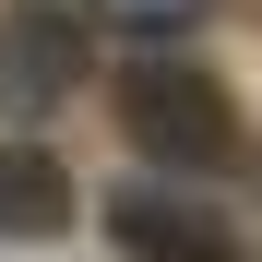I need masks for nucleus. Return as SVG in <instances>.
<instances>
[{"label": "nucleus", "instance_id": "f257e3e1", "mask_svg": "<svg viewBox=\"0 0 262 262\" xmlns=\"http://www.w3.org/2000/svg\"><path fill=\"white\" fill-rule=\"evenodd\" d=\"M119 131L167 179H238L250 167V107L214 83V60H179V48L119 60Z\"/></svg>", "mask_w": 262, "mask_h": 262}, {"label": "nucleus", "instance_id": "f03ea898", "mask_svg": "<svg viewBox=\"0 0 262 262\" xmlns=\"http://www.w3.org/2000/svg\"><path fill=\"white\" fill-rule=\"evenodd\" d=\"M107 238H119V262H250V238L191 179H119L107 191Z\"/></svg>", "mask_w": 262, "mask_h": 262}, {"label": "nucleus", "instance_id": "7ed1b4c3", "mask_svg": "<svg viewBox=\"0 0 262 262\" xmlns=\"http://www.w3.org/2000/svg\"><path fill=\"white\" fill-rule=\"evenodd\" d=\"M72 83H83V12H60V0H0V107L48 119Z\"/></svg>", "mask_w": 262, "mask_h": 262}, {"label": "nucleus", "instance_id": "20e7f679", "mask_svg": "<svg viewBox=\"0 0 262 262\" xmlns=\"http://www.w3.org/2000/svg\"><path fill=\"white\" fill-rule=\"evenodd\" d=\"M72 227V179L36 143H0V238H60Z\"/></svg>", "mask_w": 262, "mask_h": 262}, {"label": "nucleus", "instance_id": "39448f33", "mask_svg": "<svg viewBox=\"0 0 262 262\" xmlns=\"http://www.w3.org/2000/svg\"><path fill=\"white\" fill-rule=\"evenodd\" d=\"M96 24H119V36H191L203 0H96Z\"/></svg>", "mask_w": 262, "mask_h": 262}]
</instances>
